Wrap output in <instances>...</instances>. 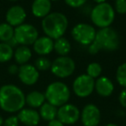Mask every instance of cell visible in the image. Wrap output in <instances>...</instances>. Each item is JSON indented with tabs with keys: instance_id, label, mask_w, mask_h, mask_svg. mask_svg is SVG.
<instances>
[{
	"instance_id": "cell-1",
	"label": "cell",
	"mask_w": 126,
	"mask_h": 126,
	"mask_svg": "<svg viewBox=\"0 0 126 126\" xmlns=\"http://www.w3.org/2000/svg\"><path fill=\"white\" fill-rule=\"evenodd\" d=\"M25 105V94L21 88L13 84H6L0 87V108L4 111L18 112Z\"/></svg>"
},
{
	"instance_id": "cell-2",
	"label": "cell",
	"mask_w": 126,
	"mask_h": 126,
	"mask_svg": "<svg viewBox=\"0 0 126 126\" xmlns=\"http://www.w3.org/2000/svg\"><path fill=\"white\" fill-rule=\"evenodd\" d=\"M120 45L118 33L111 27L99 29L97 31L96 36L93 43L88 46L90 54H94L99 51L112 52L116 51Z\"/></svg>"
},
{
	"instance_id": "cell-3",
	"label": "cell",
	"mask_w": 126,
	"mask_h": 126,
	"mask_svg": "<svg viewBox=\"0 0 126 126\" xmlns=\"http://www.w3.org/2000/svg\"><path fill=\"white\" fill-rule=\"evenodd\" d=\"M68 27L67 17L61 12H50L42 18V29L47 36L53 40L62 37Z\"/></svg>"
},
{
	"instance_id": "cell-4",
	"label": "cell",
	"mask_w": 126,
	"mask_h": 126,
	"mask_svg": "<svg viewBox=\"0 0 126 126\" xmlns=\"http://www.w3.org/2000/svg\"><path fill=\"white\" fill-rule=\"evenodd\" d=\"M46 101L56 107H60L68 102L71 91L68 86L62 81H54L46 88L44 93Z\"/></svg>"
},
{
	"instance_id": "cell-5",
	"label": "cell",
	"mask_w": 126,
	"mask_h": 126,
	"mask_svg": "<svg viewBox=\"0 0 126 126\" xmlns=\"http://www.w3.org/2000/svg\"><path fill=\"white\" fill-rule=\"evenodd\" d=\"M116 17L113 6L107 2L97 4L90 13V18L93 23L99 29L110 27Z\"/></svg>"
},
{
	"instance_id": "cell-6",
	"label": "cell",
	"mask_w": 126,
	"mask_h": 126,
	"mask_svg": "<svg viewBox=\"0 0 126 126\" xmlns=\"http://www.w3.org/2000/svg\"><path fill=\"white\" fill-rule=\"evenodd\" d=\"M75 62L69 56H59L51 65V72L60 79H66L72 75L75 71Z\"/></svg>"
},
{
	"instance_id": "cell-7",
	"label": "cell",
	"mask_w": 126,
	"mask_h": 126,
	"mask_svg": "<svg viewBox=\"0 0 126 126\" xmlns=\"http://www.w3.org/2000/svg\"><path fill=\"white\" fill-rule=\"evenodd\" d=\"M97 30L89 23H80L72 29V36L74 40L83 46H89L93 43L96 36Z\"/></svg>"
},
{
	"instance_id": "cell-8",
	"label": "cell",
	"mask_w": 126,
	"mask_h": 126,
	"mask_svg": "<svg viewBox=\"0 0 126 126\" xmlns=\"http://www.w3.org/2000/svg\"><path fill=\"white\" fill-rule=\"evenodd\" d=\"M14 37L19 45L30 46L33 45L35 40L39 37V33L34 25L30 23H23L15 28Z\"/></svg>"
},
{
	"instance_id": "cell-9",
	"label": "cell",
	"mask_w": 126,
	"mask_h": 126,
	"mask_svg": "<svg viewBox=\"0 0 126 126\" xmlns=\"http://www.w3.org/2000/svg\"><path fill=\"white\" fill-rule=\"evenodd\" d=\"M95 79L86 74H83L75 78L73 82V91L79 98H86L94 91Z\"/></svg>"
},
{
	"instance_id": "cell-10",
	"label": "cell",
	"mask_w": 126,
	"mask_h": 126,
	"mask_svg": "<svg viewBox=\"0 0 126 126\" xmlns=\"http://www.w3.org/2000/svg\"><path fill=\"white\" fill-rule=\"evenodd\" d=\"M80 117V110L75 105L67 103L58 107L57 118L64 125H71L78 122Z\"/></svg>"
},
{
	"instance_id": "cell-11",
	"label": "cell",
	"mask_w": 126,
	"mask_h": 126,
	"mask_svg": "<svg viewBox=\"0 0 126 126\" xmlns=\"http://www.w3.org/2000/svg\"><path fill=\"white\" fill-rule=\"evenodd\" d=\"M79 118L84 126H98L101 120V112L96 105L87 104L80 111Z\"/></svg>"
},
{
	"instance_id": "cell-12",
	"label": "cell",
	"mask_w": 126,
	"mask_h": 126,
	"mask_svg": "<svg viewBox=\"0 0 126 126\" xmlns=\"http://www.w3.org/2000/svg\"><path fill=\"white\" fill-rule=\"evenodd\" d=\"M17 75L23 84L26 86H34L38 81L40 73L34 65L26 63L19 67Z\"/></svg>"
},
{
	"instance_id": "cell-13",
	"label": "cell",
	"mask_w": 126,
	"mask_h": 126,
	"mask_svg": "<svg viewBox=\"0 0 126 126\" xmlns=\"http://www.w3.org/2000/svg\"><path fill=\"white\" fill-rule=\"evenodd\" d=\"M27 17V13L24 8L21 5H13L9 8L6 12L5 19L6 23H8L12 27H17L19 25L24 23Z\"/></svg>"
},
{
	"instance_id": "cell-14",
	"label": "cell",
	"mask_w": 126,
	"mask_h": 126,
	"mask_svg": "<svg viewBox=\"0 0 126 126\" xmlns=\"http://www.w3.org/2000/svg\"><path fill=\"white\" fill-rule=\"evenodd\" d=\"M17 117L19 122L26 126H36L40 123L41 117L39 112L33 108H23L18 111Z\"/></svg>"
},
{
	"instance_id": "cell-15",
	"label": "cell",
	"mask_w": 126,
	"mask_h": 126,
	"mask_svg": "<svg viewBox=\"0 0 126 126\" xmlns=\"http://www.w3.org/2000/svg\"><path fill=\"white\" fill-rule=\"evenodd\" d=\"M33 49L41 56L47 55L54 51V40L47 35L39 36L33 43Z\"/></svg>"
},
{
	"instance_id": "cell-16",
	"label": "cell",
	"mask_w": 126,
	"mask_h": 126,
	"mask_svg": "<svg viewBox=\"0 0 126 126\" xmlns=\"http://www.w3.org/2000/svg\"><path fill=\"white\" fill-rule=\"evenodd\" d=\"M94 91L101 97H109L114 91V84L106 76H99L95 80Z\"/></svg>"
},
{
	"instance_id": "cell-17",
	"label": "cell",
	"mask_w": 126,
	"mask_h": 126,
	"mask_svg": "<svg viewBox=\"0 0 126 126\" xmlns=\"http://www.w3.org/2000/svg\"><path fill=\"white\" fill-rule=\"evenodd\" d=\"M52 2L50 0H34L31 5V12L37 18H44L51 12Z\"/></svg>"
},
{
	"instance_id": "cell-18",
	"label": "cell",
	"mask_w": 126,
	"mask_h": 126,
	"mask_svg": "<svg viewBox=\"0 0 126 126\" xmlns=\"http://www.w3.org/2000/svg\"><path fill=\"white\" fill-rule=\"evenodd\" d=\"M13 57L18 65H23L30 61L32 57V51L28 46L20 45L14 51Z\"/></svg>"
},
{
	"instance_id": "cell-19",
	"label": "cell",
	"mask_w": 126,
	"mask_h": 126,
	"mask_svg": "<svg viewBox=\"0 0 126 126\" xmlns=\"http://www.w3.org/2000/svg\"><path fill=\"white\" fill-rule=\"evenodd\" d=\"M44 102H46L45 95L42 92L32 91L25 96V104H27L30 108H40Z\"/></svg>"
},
{
	"instance_id": "cell-20",
	"label": "cell",
	"mask_w": 126,
	"mask_h": 126,
	"mask_svg": "<svg viewBox=\"0 0 126 126\" xmlns=\"http://www.w3.org/2000/svg\"><path fill=\"white\" fill-rule=\"evenodd\" d=\"M39 110V114L42 119L44 121H51L53 119L57 117V111L58 107L49 104L48 102H44V104L40 107Z\"/></svg>"
},
{
	"instance_id": "cell-21",
	"label": "cell",
	"mask_w": 126,
	"mask_h": 126,
	"mask_svg": "<svg viewBox=\"0 0 126 126\" xmlns=\"http://www.w3.org/2000/svg\"><path fill=\"white\" fill-rule=\"evenodd\" d=\"M72 49L71 43L65 37H60L54 41V50L60 56H66Z\"/></svg>"
},
{
	"instance_id": "cell-22",
	"label": "cell",
	"mask_w": 126,
	"mask_h": 126,
	"mask_svg": "<svg viewBox=\"0 0 126 126\" xmlns=\"http://www.w3.org/2000/svg\"><path fill=\"white\" fill-rule=\"evenodd\" d=\"M15 28L8 23H0V42H7L14 36Z\"/></svg>"
},
{
	"instance_id": "cell-23",
	"label": "cell",
	"mask_w": 126,
	"mask_h": 126,
	"mask_svg": "<svg viewBox=\"0 0 126 126\" xmlns=\"http://www.w3.org/2000/svg\"><path fill=\"white\" fill-rule=\"evenodd\" d=\"M14 50L6 42H0V63H5L13 58Z\"/></svg>"
},
{
	"instance_id": "cell-24",
	"label": "cell",
	"mask_w": 126,
	"mask_h": 126,
	"mask_svg": "<svg viewBox=\"0 0 126 126\" xmlns=\"http://www.w3.org/2000/svg\"><path fill=\"white\" fill-rule=\"evenodd\" d=\"M52 62L48 58L45 56H40L35 61V67L39 72H46L50 70Z\"/></svg>"
},
{
	"instance_id": "cell-25",
	"label": "cell",
	"mask_w": 126,
	"mask_h": 126,
	"mask_svg": "<svg viewBox=\"0 0 126 126\" xmlns=\"http://www.w3.org/2000/svg\"><path fill=\"white\" fill-rule=\"evenodd\" d=\"M116 80L119 84V86L126 87V62H124L118 66L116 71Z\"/></svg>"
},
{
	"instance_id": "cell-26",
	"label": "cell",
	"mask_w": 126,
	"mask_h": 126,
	"mask_svg": "<svg viewBox=\"0 0 126 126\" xmlns=\"http://www.w3.org/2000/svg\"><path fill=\"white\" fill-rule=\"evenodd\" d=\"M102 74V67L98 62H92L86 67V74L93 79H98Z\"/></svg>"
},
{
	"instance_id": "cell-27",
	"label": "cell",
	"mask_w": 126,
	"mask_h": 126,
	"mask_svg": "<svg viewBox=\"0 0 126 126\" xmlns=\"http://www.w3.org/2000/svg\"><path fill=\"white\" fill-rule=\"evenodd\" d=\"M114 10L118 14H126V0H116Z\"/></svg>"
},
{
	"instance_id": "cell-28",
	"label": "cell",
	"mask_w": 126,
	"mask_h": 126,
	"mask_svg": "<svg viewBox=\"0 0 126 126\" xmlns=\"http://www.w3.org/2000/svg\"><path fill=\"white\" fill-rule=\"evenodd\" d=\"M64 1L71 8H80L87 2V0H64Z\"/></svg>"
},
{
	"instance_id": "cell-29",
	"label": "cell",
	"mask_w": 126,
	"mask_h": 126,
	"mask_svg": "<svg viewBox=\"0 0 126 126\" xmlns=\"http://www.w3.org/2000/svg\"><path fill=\"white\" fill-rule=\"evenodd\" d=\"M19 124V119L17 116H11L4 120L3 126H18Z\"/></svg>"
},
{
	"instance_id": "cell-30",
	"label": "cell",
	"mask_w": 126,
	"mask_h": 126,
	"mask_svg": "<svg viewBox=\"0 0 126 126\" xmlns=\"http://www.w3.org/2000/svg\"><path fill=\"white\" fill-rule=\"evenodd\" d=\"M118 101L123 107L126 108V87L124 88V89L121 91V93H119Z\"/></svg>"
},
{
	"instance_id": "cell-31",
	"label": "cell",
	"mask_w": 126,
	"mask_h": 126,
	"mask_svg": "<svg viewBox=\"0 0 126 126\" xmlns=\"http://www.w3.org/2000/svg\"><path fill=\"white\" fill-rule=\"evenodd\" d=\"M18 70H19V67H17V65L16 64H11L9 67H8V72H9L10 74H16L18 73Z\"/></svg>"
},
{
	"instance_id": "cell-32",
	"label": "cell",
	"mask_w": 126,
	"mask_h": 126,
	"mask_svg": "<svg viewBox=\"0 0 126 126\" xmlns=\"http://www.w3.org/2000/svg\"><path fill=\"white\" fill-rule=\"evenodd\" d=\"M47 126H64V124L56 117V118L53 119L51 121H48L47 123Z\"/></svg>"
},
{
	"instance_id": "cell-33",
	"label": "cell",
	"mask_w": 126,
	"mask_h": 126,
	"mask_svg": "<svg viewBox=\"0 0 126 126\" xmlns=\"http://www.w3.org/2000/svg\"><path fill=\"white\" fill-rule=\"evenodd\" d=\"M6 43H8L10 46H11L12 48H14V47H17L19 44H18V42H17V41L16 40V38H15L14 36L12 37V38L11 39V40L9 41V42H7Z\"/></svg>"
},
{
	"instance_id": "cell-34",
	"label": "cell",
	"mask_w": 126,
	"mask_h": 126,
	"mask_svg": "<svg viewBox=\"0 0 126 126\" xmlns=\"http://www.w3.org/2000/svg\"><path fill=\"white\" fill-rule=\"evenodd\" d=\"M93 1H94L96 4H100V3L106 2V0H93Z\"/></svg>"
},
{
	"instance_id": "cell-35",
	"label": "cell",
	"mask_w": 126,
	"mask_h": 126,
	"mask_svg": "<svg viewBox=\"0 0 126 126\" xmlns=\"http://www.w3.org/2000/svg\"><path fill=\"white\" fill-rule=\"evenodd\" d=\"M3 124H4V118L0 115V126H3Z\"/></svg>"
},
{
	"instance_id": "cell-36",
	"label": "cell",
	"mask_w": 126,
	"mask_h": 126,
	"mask_svg": "<svg viewBox=\"0 0 126 126\" xmlns=\"http://www.w3.org/2000/svg\"><path fill=\"white\" fill-rule=\"evenodd\" d=\"M105 126H118V125H117L116 124H113V123H110V124H107Z\"/></svg>"
},
{
	"instance_id": "cell-37",
	"label": "cell",
	"mask_w": 126,
	"mask_h": 126,
	"mask_svg": "<svg viewBox=\"0 0 126 126\" xmlns=\"http://www.w3.org/2000/svg\"><path fill=\"white\" fill-rule=\"evenodd\" d=\"M10 1H11V2H16V1H18V0H10Z\"/></svg>"
},
{
	"instance_id": "cell-38",
	"label": "cell",
	"mask_w": 126,
	"mask_h": 126,
	"mask_svg": "<svg viewBox=\"0 0 126 126\" xmlns=\"http://www.w3.org/2000/svg\"><path fill=\"white\" fill-rule=\"evenodd\" d=\"M51 2H52V1H58V0H50Z\"/></svg>"
}]
</instances>
